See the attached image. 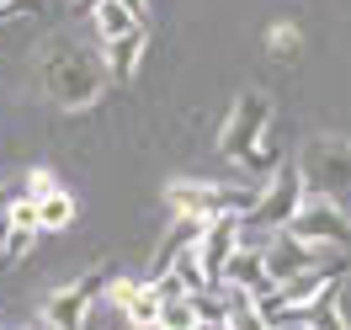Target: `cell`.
Listing matches in <instances>:
<instances>
[{"instance_id": "9c48e42d", "label": "cell", "mask_w": 351, "mask_h": 330, "mask_svg": "<svg viewBox=\"0 0 351 330\" xmlns=\"http://www.w3.org/2000/svg\"><path fill=\"white\" fill-rule=\"evenodd\" d=\"M261 250H266L271 283H287V277H298V272H308V266H319V245L304 240V235H293V229H277Z\"/></svg>"}, {"instance_id": "277c9868", "label": "cell", "mask_w": 351, "mask_h": 330, "mask_svg": "<svg viewBox=\"0 0 351 330\" xmlns=\"http://www.w3.org/2000/svg\"><path fill=\"white\" fill-rule=\"evenodd\" d=\"M304 192L308 198H330V202H341L346 208L351 202V144L346 139H314L304 150Z\"/></svg>"}, {"instance_id": "ffe728a7", "label": "cell", "mask_w": 351, "mask_h": 330, "mask_svg": "<svg viewBox=\"0 0 351 330\" xmlns=\"http://www.w3.org/2000/svg\"><path fill=\"white\" fill-rule=\"evenodd\" d=\"M123 5H128V11L138 16V22H149V0H123Z\"/></svg>"}, {"instance_id": "3957f363", "label": "cell", "mask_w": 351, "mask_h": 330, "mask_svg": "<svg viewBox=\"0 0 351 330\" xmlns=\"http://www.w3.org/2000/svg\"><path fill=\"white\" fill-rule=\"evenodd\" d=\"M304 208V171L298 165H277L271 181L261 187V198L250 213H240V245H266L277 229H287V219Z\"/></svg>"}, {"instance_id": "30bf717a", "label": "cell", "mask_w": 351, "mask_h": 330, "mask_svg": "<svg viewBox=\"0 0 351 330\" xmlns=\"http://www.w3.org/2000/svg\"><path fill=\"white\" fill-rule=\"evenodd\" d=\"M112 304L128 314L133 325H160V287L154 283H133V277H112L107 283Z\"/></svg>"}, {"instance_id": "5bb4252c", "label": "cell", "mask_w": 351, "mask_h": 330, "mask_svg": "<svg viewBox=\"0 0 351 330\" xmlns=\"http://www.w3.org/2000/svg\"><path fill=\"white\" fill-rule=\"evenodd\" d=\"M335 293H341V283H330L325 293H314V298H308V304L298 309V325L335 330V325H341V298H335Z\"/></svg>"}, {"instance_id": "5b68a950", "label": "cell", "mask_w": 351, "mask_h": 330, "mask_svg": "<svg viewBox=\"0 0 351 330\" xmlns=\"http://www.w3.org/2000/svg\"><path fill=\"white\" fill-rule=\"evenodd\" d=\"M171 208L192 213V219H219V213H250L256 208V187H213V181H171Z\"/></svg>"}, {"instance_id": "2e32d148", "label": "cell", "mask_w": 351, "mask_h": 330, "mask_svg": "<svg viewBox=\"0 0 351 330\" xmlns=\"http://www.w3.org/2000/svg\"><path fill=\"white\" fill-rule=\"evenodd\" d=\"M160 325H197V309H192V293H181V298H160Z\"/></svg>"}, {"instance_id": "ba28073f", "label": "cell", "mask_w": 351, "mask_h": 330, "mask_svg": "<svg viewBox=\"0 0 351 330\" xmlns=\"http://www.w3.org/2000/svg\"><path fill=\"white\" fill-rule=\"evenodd\" d=\"M287 229H293V235H304V240H314V245H346L351 240L346 208H341V202H330V198H304V208L287 219Z\"/></svg>"}, {"instance_id": "6da1fadb", "label": "cell", "mask_w": 351, "mask_h": 330, "mask_svg": "<svg viewBox=\"0 0 351 330\" xmlns=\"http://www.w3.org/2000/svg\"><path fill=\"white\" fill-rule=\"evenodd\" d=\"M38 80H43V96L53 102L59 112H86L101 91L112 86L107 80V59H96L80 38H48L43 59H38Z\"/></svg>"}, {"instance_id": "d6986e66", "label": "cell", "mask_w": 351, "mask_h": 330, "mask_svg": "<svg viewBox=\"0 0 351 330\" xmlns=\"http://www.w3.org/2000/svg\"><path fill=\"white\" fill-rule=\"evenodd\" d=\"M48 187H59V181L48 176V171H32V198H38V192H48Z\"/></svg>"}, {"instance_id": "e0dca14e", "label": "cell", "mask_w": 351, "mask_h": 330, "mask_svg": "<svg viewBox=\"0 0 351 330\" xmlns=\"http://www.w3.org/2000/svg\"><path fill=\"white\" fill-rule=\"evenodd\" d=\"M271 48H277V54H293V48H298V32H293L287 22H277V32H271Z\"/></svg>"}, {"instance_id": "4fadbf2b", "label": "cell", "mask_w": 351, "mask_h": 330, "mask_svg": "<svg viewBox=\"0 0 351 330\" xmlns=\"http://www.w3.org/2000/svg\"><path fill=\"white\" fill-rule=\"evenodd\" d=\"M38 224L48 229H69L75 224V198H69L64 187H48V192H38Z\"/></svg>"}, {"instance_id": "7c38bea8", "label": "cell", "mask_w": 351, "mask_h": 330, "mask_svg": "<svg viewBox=\"0 0 351 330\" xmlns=\"http://www.w3.org/2000/svg\"><path fill=\"white\" fill-rule=\"evenodd\" d=\"M223 283H240V287H250V293H256V298H266V293H271V272H266V250L261 245H240V250H234V261L223 266Z\"/></svg>"}, {"instance_id": "ac0fdd59", "label": "cell", "mask_w": 351, "mask_h": 330, "mask_svg": "<svg viewBox=\"0 0 351 330\" xmlns=\"http://www.w3.org/2000/svg\"><path fill=\"white\" fill-rule=\"evenodd\" d=\"M11 213H16V198L0 192V245H5V235H11Z\"/></svg>"}, {"instance_id": "44dd1931", "label": "cell", "mask_w": 351, "mask_h": 330, "mask_svg": "<svg viewBox=\"0 0 351 330\" xmlns=\"http://www.w3.org/2000/svg\"><path fill=\"white\" fill-rule=\"evenodd\" d=\"M96 5H101V0H75V16H90Z\"/></svg>"}, {"instance_id": "8fae6325", "label": "cell", "mask_w": 351, "mask_h": 330, "mask_svg": "<svg viewBox=\"0 0 351 330\" xmlns=\"http://www.w3.org/2000/svg\"><path fill=\"white\" fill-rule=\"evenodd\" d=\"M144 48H149V32L144 27H133V32H123V38H107V80L112 86H133V75H138V64H144Z\"/></svg>"}, {"instance_id": "9a60e30c", "label": "cell", "mask_w": 351, "mask_h": 330, "mask_svg": "<svg viewBox=\"0 0 351 330\" xmlns=\"http://www.w3.org/2000/svg\"><path fill=\"white\" fill-rule=\"evenodd\" d=\"M90 22H96V32H101V43H107V38H123V32H133V27H144L123 0H101V5L90 11Z\"/></svg>"}, {"instance_id": "7a4b0ae2", "label": "cell", "mask_w": 351, "mask_h": 330, "mask_svg": "<svg viewBox=\"0 0 351 330\" xmlns=\"http://www.w3.org/2000/svg\"><path fill=\"white\" fill-rule=\"evenodd\" d=\"M266 123H271V96L245 91L240 102H234V112H229L223 133H219V154H223V160H234V165L250 171V176H271L282 160H277V150H261Z\"/></svg>"}, {"instance_id": "52a82bcc", "label": "cell", "mask_w": 351, "mask_h": 330, "mask_svg": "<svg viewBox=\"0 0 351 330\" xmlns=\"http://www.w3.org/2000/svg\"><path fill=\"white\" fill-rule=\"evenodd\" d=\"M240 213H219V219H202V235H197V261H202V272H208V283L219 287L223 283V266L234 261V250H240Z\"/></svg>"}, {"instance_id": "8992f818", "label": "cell", "mask_w": 351, "mask_h": 330, "mask_svg": "<svg viewBox=\"0 0 351 330\" xmlns=\"http://www.w3.org/2000/svg\"><path fill=\"white\" fill-rule=\"evenodd\" d=\"M117 277V266L101 261V266H90L86 277H75L69 287H59V293H48V304H43V320L48 325H59V330H75V325H86V314L90 304L107 293V283Z\"/></svg>"}]
</instances>
